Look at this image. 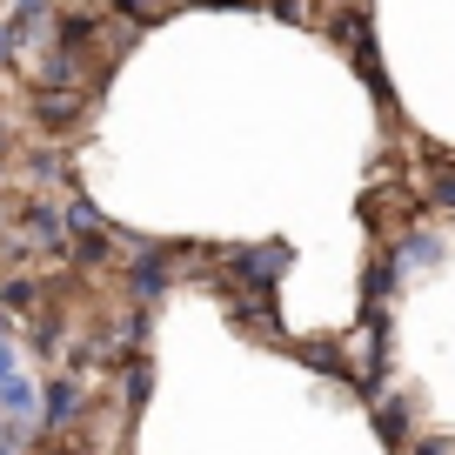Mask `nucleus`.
Instances as JSON below:
<instances>
[{
	"label": "nucleus",
	"mask_w": 455,
	"mask_h": 455,
	"mask_svg": "<svg viewBox=\"0 0 455 455\" xmlns=\"http://www.w3.org/2000/svg\"><path fill=\"white\" fill-rule=\"evenodd\" d=\"M282 275H288V248L282 242H242V248H228V255H221L214 282L242 288V295H275Z\"/></svg>",
	"instance_id": "nucleus-2"
},
{
	"label": "nucleus",
	"mask_w": 455,
	"mask_h": 455,
	"mask_svg": "<svg viewBox=\"0 0 455 455\" xmlns=\"http://www.w3.org/2000/svg\"><path fill=\"white\" fill-rule=\"evenodd\" d=\"M0 155H14V121L0 114Z\"/></svg>",
	"instance_id": "nucleus-17"
},
{
	"label": "nucleus",
	"mask_w": 455,
	"mask_h": 455,
	"mask_svg": "<svg viewBox=\"0 0 455 455\" xmlns=\"http://www.w3.org/2000/svg\"><path fill=\"white\" fill-rule=\"evenodd\" d=\"M20 268H34V255L14 242V228L0 221V282H7V275H20Z\"/></svg>",
	"instance_id": "nucleus-11"
},
{
	"label": "nucleus",
	"mask_w": 455,
	"mask_h": 455,
	"mask_svg": "<svg viewBox=\"0 0 455 455\" xmlns=\"http://www.w3.org/2000/svg\"><path fill=\"white\" fill-rule=\"evenodd\" d=\"M34 128L41 134H74L94 114V94H81V87H34Z\"/></svg>",
	"instance_id": "nucleus-4"
},
{
	"label": "nucleus",
	"mask_w": 455,
	"mask_h": 455,
	"mask_svg": "<svg viewBox=\"0 0 455 455\" xmlns=\"http://www.w3.org/2000/svg\"><path fill=\"white\" fill-rule=\"evenodd\" d=\"M87 422H94V382L54 369L41 382V442H74L87 435Z\"/></svg>",
	"instance_id": "nucleus-1"
},
{
	"label": "nucleus",
	"mask_w": 455,
	"mask_h": 455,
	"mask_svg": "<svg viewBox=\"0 0 455 455\" xmlns=\"http://www.w3.org/2000/svg\"><path fill=\"white\" fill-rule=\"evenodd\" d=\"M14 181L34 188V195H47V188L68 181V155H60V148H28V155L14 161Z\"/></svg>",
	"instance_id": "nucleus-5"
},
{
	"label": "nucleus",
	"mask_w": 455,
	"mask_h": 455,
	"mask_svg": "<svg viewBox=\"0 0 455 455\" xmlns=\"http://www.w3.org/2000/svg\"><path fill=\"white\" fill-rule=\"evenodd\" d=\"M402 455H455V449H449V442H442V435H422V442H415V449H402Z\"/></svg>",
	"instance_id": "nucleus-14"
},
{
	"label": "nucleus",
	"mask_w": 455,
	"mask_h": 455,
	"mask_svg": "<svg viewBox=\"0 0 455 455\" xmlns=\"http://www.w3.org/2000/svg\"><path fill=\"white\" fill-rule=\"evenodd\" d=\"M114 375H121V415H134L148 395H155V362H148V355H121Z\"/></svg>",
	"instance_id": "nucleus-8"
},
{
	"label": "nucleus",
	"mask_w": 455,
	"mask_h": 455,
	"mask_svg": "<svg viewBox=\"0 0 455 455\" xmlns=\"http://www.w3.org/2000/svg\"><path fill=\"white\" fill-rule=\"evenodd\" d=\"M0 341H20V322H14L7 308H0Z\"/></svg>",
	"instance_id": "nucleus-16"
},
{
	"label": "nucleus",
	"mask_w": 455,
	"mask_h": 455,
	"mask_svg": "<svg viewBox=\"0 0 455 455\" xmlns=\"http://www.w3.org/2000/svg\"><path fill=\"white\" fill-rule=\"evenodd\" d=\"M20 375V341H0V382H14Z\"/></svg>",
	"instance_id": "nucleus-13"
},
{
	"label": "nucleus",
	"mask_w": 455,
	"mask_h": 455,
	"mask_svg": "<svg viewBox=\"0 0 455 455\" xmlns=\"http://www.w3.org/2000/svg\"><path fill=\"white\" fill-rule=\"evenodd\" d=\"M60 20V0H7V34H14V47H28L34 34H47Z\"/></svg>",
	"instance_id": "nucleus-6"
},
{
	"label": "nucleus",
	"mask_w": 455,
	"mask_h": 455,
	"mask_svg": "<svg viewBox=\"0 0 455 455\" xmlns=\"http://www.w3.org/2000/svg\"><path fill=\"white\" fill-rule=\"evenodd\" d=\"M428 195L442 201V208H455V168L442 161V168H428Z\"/></svg>",
	"instance_id": "nucleus-12"
},
{
	"label": "nucleus",
	"mask_w": 455,
	"mask_h": 455,
	"mask_svg": "<svg viewBox=\"0 0 455 455\" xmlns=\"http://www.w3.org/2000/svg\"><path fill=\"white\" fill-rule=\"evenodd\" d=\"M7 174H14V168H7V155H0V181H7Z\"/></svg>",
	"instance_id": "nucleus-18"
},
{
	"label": "nucleus",
	"mask_w": 455,
	"mask_h": 455,
	"mask_svg": "<svg viewBox=\"0 0 455 455\" xmlns=\"http://www.w3.org/2000/svg\"><path fill=\"white\" fill-rule=\"evenodd\" d=\"M20 60V47H14V34H7V20H0V68H14Z\"/></svg>",
	"instance_id": "nucleus-15"
},
{
	"label": "nucleus",
	"mask_w": 455,
	"mask_h": 455,
	"mask_svg": "<svg viewBox=\"0 0 455 455\" xmlns=\"http://www.w3.org/2000/svg\"><path fill=\"white\" fill-rule=\"evenodd\" d=\"M7 228H14V242L28 248V255L41 261H68V214H60L54 195H28L14 214H7Z\"/></svg>",
	"instance_id": "nucleus-3"
},
{
	"label": "nucleus",
	"mask_w": 455,
	"mask_h": 455,
	"mask_svg": "<svg viewBox=\"0 0 455 455\" xmlns=\"http://www.w3.org/2000/svg\"><path fill=\"white\" fill-rule=\"evenodd\" d=\"M388 261H395V275H415V268H435L442 261V235L435 228H409L395 248H388Z\"/></svg>",
	"instance_id": "nucleus-7"
},
{
	"label": "nucleus",
	"mask_w": 455,
	"mask_h": 455,
	"mask_svg": "<svg viewBox=\"0 0 455 455\" xmlns=\"http://www.w3.org/2000/svg\"><path fill=\"white\" fill-rule=\"evenodd\" d=\"M60 214H68V235H87V228H108V214H100L87 195H68V201H60Z\"/></svg>",
	"instance_id": "nucleus-10"
},
{
	"label": "nucleus",
	"mask_w": 455,
	"mask_h": 455,
	"mask_svg": "<svg viewBox=\"0 0 455 455\" xmlns=\"http://www.w3.org/2000/svg\"><path fill=\"white\" fill-rule=\"evenodd\" d=\"M375 428H382L388 449H409V402H382V409H375Z\"/></svg>",
	"instance_id": "nucleus-9"
},
{
	"label": "nucleus",
	"mask_w": 455,
	"mask_h": 455,
	"mask_svg": "<svg viewBox=\"0 0 455 455\" xmlns=\"http://www.w3.org/2000/svg\"><path fill=\"white\" fill-rule=\"evenodd\" d=\"M0 422H7V415H0Z\"/></svg>",
	"instance_id": "nucleus-19"
}]
</instances>
